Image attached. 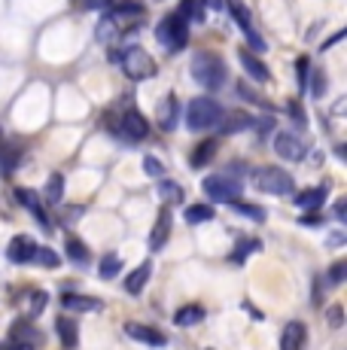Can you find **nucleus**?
<instances>
[{"label":"nucleus","mask_w":347,"mask_h":350,"mask_svg":"<svg viewBox=\"0 0 347 350\" xmlns=\"http://www.w3.org/2000/svg\"><path fill=\"white\" fill-rule=\"evenodd\" d=\"M344 211H347V204H344V201H338V204H335V217H338V219H344V217H347Z\"/></svg>","instance_id":"nucleus-45"},{"label":"nucleus","mask_w":347,"mask_h":350,"mask_svg":"<svg viewBox=\"0 0 347 350\" xmlns=\"http://www.w3.org/2000/svg\"><path fill=\"white\" fill-rule=\"evenodd\" d=\"M16 198L22 201L25 207H28L31 213L37 217V223L43 226V228H49V219H46V211H43V204H40V198H37V192H31V189H25V186H18L16 189Z\"/></svg>","instance_id":"nucleus-21"},{"label":"nucleus","mask_w":347,"mask_h":350,"mask_svg":"<svg viewBox=\"0 0 347 350\" xmlns=\"http://www.w3.org/2000/svg\"><path fill=\"white\" fill-rule=\"evenodd\" d=\"M156 116H158V128H165V131H174L177 122H180V100H177V95H165L162 100H158Z\"/></svg>","instance_id":"nucleus-13"},{"label":"nucleus","mask_w":347,"mask_h":350,"mask_svg":"<svg viewBox=\"0 0 347 350\" xmlns=\"http://www.w3.org/2000/svg\"><path fill=\"white\" fill-rule=\"evenodd\" d=\"M329 326H344V308L342 305H332L329 308Z\"/></svg>","instance_id":"nucleus-39"},{"label":"nucleus","mask_w":347,"mask_h":350,"mask_svg":"<svg viewBox=\"0 0 347 350\" xmlns=\"http://www.w3.org/2000/svg\"><path fill=\"white\" fill-rule=\"evenodd\" d=\"M183 217H186V223H189V226L210 223V219H213V207H210V204H189Z\"/></svg>","instance_id":"nucleus-25"},{"label":"nucleus","mask_w":347,"mask_h":350,"mask_svg":"<svg viewBox=\"0 0 347 350\" xmlns=\"http://www.w3.org/2000/svg\"><path fill=\"white\" fill-rule=\"evenodd\" d=\"M204 192H208V198L217 201V204H229V201H235L238 195H241V183H238L235 177H229V174H210V177L204 180Z\"/></svg>","instance_id":"nucleus-6"},{"label":"nucleus","mask_w":347,"mask_h":350,"mask_svg":"<svg viewBox=\"0 0 347 350\" xmlns=\"http://www.w3.org/2000/svg\"><path fill=\"white\" fill-rule=\"evenodd\" d=\"M122 131L128 140H143L146 134H150V125H146V119L140 116L137 110H125L122 113Z\"/></svg>","instance_id":"nucleus-14"},{"label":"nucleus","mask_w":347,"mask_h":350,"mask_svg":"<svg viewBox=\"0 0 347 350\" xmlns=\"http://www.w3.org/2000/svg\"><path fill=\"white\" fill-rule=\"evenodd\" d=\"M61 308L64 311H79V314H95L104 311V301L95 295H77V293H64L61 295Z\"/></svg>","instance_id":"nucleus-12"},{"label":"nucleus","mask_w":347,"mask_h":350,"mask_svg":"<svg viewBox=\"0 0 347 350\" xmlns=\"http://www.w3.org/2000/svg\"><path fill=\"white\" fill-rule=\"evenodd\" d=\"M10 341H16V345H25V347L34 350V347L43 345V335H40V329L34 326V323L25 317V320H16L10 326Z\"/></svg>","instance_id":"nucleus-8"},{"label":"nucleus","mask_w":347,"mask_h":350,"mask_svg":"<svg viewBox=\"0 0 347 350\" xmlns=\"http://www.w3.org/2000/svg\"><path fill=\"white\" fill-rule=\"evenodd\" d=\"M22 161V146L18 144H0V177H10L16 171V165Z\"/></svg>","instance_id":"nucleus-18"},{"label":"nucleus","mask_w":347,"mask_h":350,"mask_svg":"<svg viewBox=\"0 0 347 350\" xmlns=\"http://www.w3.org/2000/svg\"><path fill=\"white\" fill-rule=\"evenodd\" d=\"M119 64H122V73L128 79H135V83H143V79L156 77V62H152L150 52H143L140 46H131V49H125V55L119 58Z\"/></svg>","instance_id":"nucleus-5"},{"label":"nucleus","mask_w":347,"mask_h":350,"mask_svg":"<svg viewBox=\"0 0 347 350\" xmlns=\"http://www.w3.org/2000/svg\"><path fill=\"white\" fill-rule=\"evenodd\" d=\"M55 332H58V338H61L64 350H73L79 345V326L70 317H58L55 320Z\"/></svg>","instance_id":"nucleus-20"},{"label":"nucleus","mask_w":347,"mask_h":350,"mask_svg":"<svg viewBox=\"0 0 347 350\" xmlns=\"http://www.w3.org/2000/svg\"><path fill=\"white\" fill-rule=\"evenodd\" d=\"M256 250H259V241L241 238V241H238V247H235V253H232V262H238V265H241V262L247 259V256H250V253H256Z\"/></svg>","instance_id":"nucleus-33"},{"label":"nucleus","mask_w":347,"mask_h":350,"mask_svg":"<svg viewBox=\"0 0 347 350\" xmlns=\"http://www.w3.org/2000/svg\"><path fill=\"white\" fill-rule=\"evenodd\" d=\"M46 301H49V295L43 293V289H34V293L28 295V305H25V317L28 320H34L43 314V308H46Z\"/></svg>","instance_id":"nucleus-26"},{"label":"nucleus","mask_w":347,"mask_h":350,"mask_svg":"<svg viewBox=\"0 0 347 350\" xmlns=\"http://www.w3.org/2000/svg\"><path fill=\"white\" fill-rule=\"evenodd\" d=\"M217 150H219V140H204L202 146H195V152H192V167L210 165V159L217 156Z\"/></svg>","instance_id":"nucleus-24"},{"label":"nucleus","mask_w":347,"mask_h":350,"mask_svg":"<svg viewBox=\"0 0 347 350\" xmlns=\"http://www.w3.org/2000/svg\"><path fill=\"white\" fill-rule=\"evenodd\" d=\"M158 198L165 201V207L180 204V201H183V189H180L177 183H171V180H162V183H158Z\"/></svg>","instance_id":"nucleus-27"},{"label":"nucleus","mask_w":347,"mask_h":350,"mask_svg":"<svg viewBox=\"0 0 347 350\" xmlns=\"http://www.w3.org/2000/svg\"><path fill=\"white\" fill-rule=\"evenodd\" d=\"M229 207L235 213H241V217H250V219H256V223H265V211L259 204H247V201H229Z\"/></svg>","instance_id":"nucleus-28"},{"label":"nucleus","mask_w":347,"mask_h":350,"mask_svg":"<svg viewBox=\"0 0 347 350\" xmlns=\"http://www.w3.org/2000/svg\"><path fill=\"white\" fill-rule=\"evenodd\" d=\"M290 113H292V119H296L299 125H305V110L296 104V100H290Z\"/></svg>","instance_id":"nucleus-42"},{"label":"nucleus","mask_w":347,"mask_h":350,"mask_svg":"<svg viewBox=\"0 0 347 350\" xmlns=\"http://www.w3.org/2000/svg\"><path fill=\"white\" fill-rule=\"evenodd\" d=\"M68 256L73 262H89V247L79 238H68Z\"/></svg>","instance_id":"nucleus-35"},{"label":"nucleus","mask_w":347,"mask_h":350,"mask_svg":"<svg viewBox=\"0 0 347 350\" xmlns=\"http://www.w3.org/2000/svg\"><path fill=\"white\" fill-rule=\"evenodd\" d=\"M119 268H122V259H119V256H104V262L98 265V274H101L104 280H113L119 274Z\"/></svg>","instance_id":"nucleus-32"},{"label":"nucleus","mask_w":347,"mask_h":350,"mask_svg":"<svg viewBox=\"0 0 347 350\" xmlns=\"http://www.w3.org/2000/svg\"><path fill=\"white\" fill-rule=\"evenodd\" d=\"M305 345H308V326L299 320L286 323L280 332V350H305Z\"/></svg>","instance_id":"nucleus-10"},{"label":"nucleus","mask_w":347,"mask_h":350,"mask_svg":"<svg viewBox=\"0 0 347 350\" xmlns=\"http://www.w3.org/2000/svg\"><path fill=\"white\" fill-rule=\"evenodd\" d=\"M192 77H195V83H202V89H208V92L223 89V83H225L223 58H219L217 52H198V55L192 58Z\"/></svg>","instance_id":"nucleus-1"},{"label":"nucleus","mask_w":347,"mask_h":350,"mask_svg":"<svg viewBox=\"0 0 347 350\" xmlns=\"http://www.w3.org/2000/svg\"><path fill=\"white\" fill-rule=\"evenodd\" d=\"M34 262H40L43 268H58V265H61V256L52 250V247H37Z\"/></svg>","instance_id":"nucleus-31"},{"label":"nucleus","mask_w":347,"mask_h":350,"mask_svg":"<svg viewBox=\"0 0 347 350\" xmlns=\"http://www.w3.org/2000/svg\"><path fill=\"white\" fill-rule=\"evenodd\" d=\"M202 320H204L202 305H186L174 314V323H177V326H195V323H202Z\"/></svg>","instance_id":"nucleus-23"},{"label":"nucleus","mask_w":347,"mask_h":350,"mask_svg":"<svg viewBox=\"0 0 347 350\" xmlns=\"http://www.w3.org/2000/svg\"><path fill=\"white\" fill-rule=\"evenodd\" d=\"M61 198H64V177L61 174H52L49 183H46V201H49V204H58Z\"/></svg>","instance_id":"nucleus-30"},{"label":"nucleus","mask_w":347,"mask_h":350,"mask_svg":"<svg viewBox=\"0 0 347 350\" xmlns=\"http://www.w3.org/2000/svg\"><path fill=\"white\" fill-rule=\"evenodd\" d=\"M253 186H256L259 192H268V195H290L292 189H296V183H292V177L283 171V167H259L256 174H253Z\"/></svg>","instance_id":"nucleus-4"},{"label":"nucleus","mask_w":347,"mask_h":350,"mask_svg":"<svg viewBox=\"0 0 347 350\" xmlns=\"http://www.w3.org/2000/svg\"><path fill=\"white\" fill-rule=\"evenodd\" d=\"M344 278H347V262H335V265L326 271V284L329 286H342Z\"/></svg>","instance_id":"nucleus-36"},{"label":"nucleus","mask_w":347,"mask_h":350,"mask_svg":"<svg viewBox=\"0 0 347 350\" xmlns=\"http://www.w3.org/2000/svg\"><path fill=\"white\" fill-rule=\"evenodd\" d=\"M156 37H158V43H165L168 52L186 49V43H189V22H186L180 12H171V16H165L162 25L156 28Z\"/></svg>","instance_id":"nucleus-2"},{"label":"nucleus","mask_w":347,"mask_h":350,"mask_svg":"<svg viewBox=\"0 0 347 350\" xmlns=\"http://www.w3.org/2000/svg\"><path fill=\"white\" fill-rule=\"evenodd\" d=\"M326 201V189L323 186H314V189H305L296 195V207H302V211H320Z\"/></svg>","instance_id":"nucleus-22"},{"label":"nucleus","mask_w":347,"mask_h":350,"mask_svg":"<svg viewBox=\"0 0 347 350\" xmlns=\"http://www.w3.org/2000/svg\"><path fill=\"white\" fill-rule=\"evenodd\" d=\"M125 335H128V338H135V341H140V345H152V347H165V345H168V338H165L158 329L143 326V323H125Z\"/></svg>","instance_id":"nucleus-11"},{"label":"nucleus","mask_w":347,"mask_h":350,"mask_svg":"<svg viewBox=\"0 0 347 350\" xmlns=\"http://www.w3.org/2000/svg\"><path fill=\"white\" fill-rule=\"evenodd\" d=\"M247 43H250V49H253V52H262V49H265V40L259 37L256 31H247Z\"/></svg>","instance_id":"nucleus-41"},{"label":"nucleus","mask_w":347,"mask_h":350,"mask_svg":"<svg viewBox=\"0 0 347 350\" xmlns=\"http://www.w3.org/2000/svg\"><path fill=\"white\" fill-rule=\"evenodd\" d=\"M34 253H37V244L28 234H16V238L10 241V247H6V256H10V262H16V265L34 262Z\"/></svg>","instance_id":"nucleus-9"},{"label":"nucleus","mask_w":347,"mask_h":350,"mask_svg":"<svg viewBox=\"0 0 347 350\" xmlns=\"http://www.w3.org/2000/svg\"><path fill=\"white\" fill-rule=\"evenodd\" d=\"M217 125H219V131L223 134H235V131H244V128H253L256 125V119L247 116V113H223Z\"/></svg>","instance_id":"nucleus-17"},{"label":"nucleus","mask_w":347,"mask_h":350,"mask_svg":"<svg viewBox=\"0 0 347 350\" xmlns=\"http://www.w3.org/2000/svg\"><path fill=\"white\" fill-rule=\"evenodd\" d=\"M342 40H344V31H338L335 37H329V40H326V43H323V49H332V46H335V43H342Z\"/></svg>","instance_id":"nucleus-43"},{"label":"nucleus","mask_w":347,"mask_h":350,"mask_svg":"<svg viewBox=\"0 0 347 350\" xmlns=\"http://www.w3.org/2000/svg\"><path fill=\"white\" fill-rule=\"evenodd\" d=\"M238 92H241V98H244V100H253V104H256V107H268V98L256 95V92H253L247 83H238Z\"/></svg>","instance_id":"nucleus-37"},{"label":"nucleus","mask_w":347,"mask_h":350,"mask_svg":"<svg viewBox=\"0 0 347 350\" xmlns=\"http://www.w3.org/2000/svg\"><path fill=\"white\" fill-rule=\"evenodd\" d=\"M219 116H223V107L213 98H195L186 107V125H189L192 131H208V128L219 122Z\"/></svg>","instance_id":"nucleus-3"},{"label":"nucleus","mask_w":347,"mask_h":350,"mask_svg":"<svg viewBox=\"0 0 347 350\" xmlns=\"http://www.w3.org/2000/svg\"><path fill=\"white\" fill-rule=\"evenodd\" d=\"M168 238H171V213H168V207H165V211L158 213V219H156V226H152V232H150V250H152V253L162 250V247L168 244Z\"/></svg>","instance_id":"nucleus-15"},{"label":"nucleus","mask_w":347,"mask_h":350,"mask_svg":"<svg viewBox=\"0 0 347 350\" xmlns=\"http://www.w3.org/2000/svg\"><path fill=\"white\" fill-rule=\"evenodd\" d=\"M208 350H213V347H208Z\"/></svg>","instance_id":"nucleus-47"},{"label":"nucleus","mask_w":347,"mask_h":350,"mask_svg":"<svg viewBox=\"0 0 347 350\" xmlns=\"http://www.w3.org/2000/svg\"><path fill=\"white\" fill-rule=\"evenodd\" d=\"M238 58H241V64H244L247 77H250L253 83H268V79H271L268 67H265L262 62H259L256 55H250V49H241V52H238Z\"/></svg>","instance_id":"nucleus-16"},{"label":"nucleus","mask_w":347,"mask_h":350,"mask_svg":"<svg viewBox=\"0 0 347 350\" xmlns=\"http://www.w3.org/2000/svg\"><path fill=\"white\" fill-rule=\"evenodd\" d=\"M308 73H311V58H308V55L296 58V79H299V92H308Z\"/></svg>","instance_id":"nucleus-34"},{"label":"nucleus","mask_w":347,"mask_h":350,"mask_svg":"<svg viewBox=\"0 0 347 350\" xmlns=\"http://www.w3.org/2000/svg\"><path fill=\"white\" fill-rule=\"evenodd\" d=\"M326 92V77L323 73H314V83H311V95L314 98H320Z\"/></svg>","instance_id":"nucleus-40"},{"label":"nucleus","mask_w":347,"mask_h":350,"mask_svg":"<svg viewBox=\"0 0 347 350\" xmlns=\"http://www.w3.org/2000/svg\"><path fill=\"white\" fill-rule=\"evenodd\" d=\"M275 152L290 161H299L305 159V152H308V146H305V140H299V134L292 131H277L275 134Z\"/></svg>","instance_id":"nucleus-7"},{"label":"nucleus","mask_w":347,"mask_h":350,"mask_svg":"<svg viewBox=\"0 0 347 350\" xmlns=\"http://www.w3.org/2000/svg\"><path fill=\"white\" fill-rule=\"evenodd\" d=\"M150 274H152V262H140L135 271H128V278H125V293H128V295H140V289L146 286Z\"/></svg>","instance_id":"nucleus-19"},{"label":"nucleus","mask_w":347,"mask_h":350,"mask_svg":"<svg viewBox=\"0 0 347 350\" xmlns=\"http://www.w3.org/2000/svg\"><path fill=\"white\" fill-rule=\"evenodd\" d=\"M143 171L150 174V177H156V180H162V174H165V165L158 159H152V156H146L143 159Z\"/></svg>","instance_id":"nucleus-38"},{"label":"nucleus","mask_w":347,"mask_h":350,"mask_svg":"<svg viewBox=\"0 0 347 350\" xmlns=\"http://www.w3.org/2000/svg\"><path fill=\"white\" fill-rule=\"evenodd\" d=\"M104 3H110V0H83V6H89V10L92 6H104Z\"/></svg>","instance_id":"nucleus-46"},{"label":"nucleus","mask_w":347,"mask_h":350,"mask_svg":"<svg viewBox=\"0 0 347 350\" xmlns=\"http://www.w3.org/2000/svg\"><path fill=\"white\" fill-rule=\"evenodd\" d=\"M0 350H31V347H25V345H16V341H3V345H0Z\"/></svg>","instance_id":"nucleus-44"},{"label":"nucleus","mask_w":347,"mask_h":350,"mask_svg":"<svg viewBox=\"0 0 347 350\" xmlns=\"http://www.w3.org/2000/svg\"><path fill=\"white\" fill-rule=\"evenodd\" d=\"M229 10H232V16H235V22H238V28H241L244 33L247 31H253V22H250V10L241 3V0H229Z\"/></svg>","instance_id":"nucleus-29"}]
</instances>
